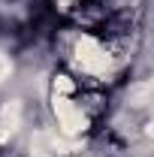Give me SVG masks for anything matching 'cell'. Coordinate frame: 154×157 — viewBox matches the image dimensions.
Instances as JSON below:
<instances>
[{"mask_svg":"<svg viewBox=\"0 0 154 157\" xmlns=\"http://www.w3.org/2000/svg\"><path fill=\"white\" fill-rule=\"evenodd\" d=\"M24 118H27V109L21 100L0 103V145H9L18 133H24Z\"/></svg>","mask_w":154,"mask_h":157,"instance_id":"6da1fadb","label":"cell"}]
</instances>
